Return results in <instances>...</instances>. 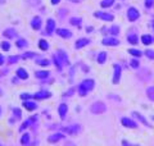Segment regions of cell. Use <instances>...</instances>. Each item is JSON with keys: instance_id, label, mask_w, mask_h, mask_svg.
Returning a JSON list of instances; mask_svg holds the SVG:
<instances>
[{"instance_id": "obj_1", "label": "cell", "mask_w": 154, "mask_h": 146, "mask_svg": "<svg viewBox=\"0 0 154 146\" xmlns=\"http://www.w3.org/2000/svg\"><path fill=\"white\" fill-rule=\"evenodd\" d=\"M105 110H107V105L102 103V101H96V103H94L90 106V111L93 114H103L105 113Z\"/></svg>"}, {"instance_id": "obj_2", "label": "cell", "mask_w": 154, "mask_h": 146, "mask_svg": "<svg viewBox=\"0 0 154 146\" xmlns=\"http://www.w3.org/2000/svg\"><path fill=\"white\" fill-rule=\"evenodd\" d=\"M139 17H140V13H139V11H137L136 8L130 7V8L127 9V18H128V21H130V22L137 21Z\"/></svg>"}, {"instance_id": "obj_3", "label": "cell", "mask_w": 154, "mask_h": 146, "mask_svg": "<svg viewBox=\"0 0 154 146\" xmlns=\"http://www.w3.org/2000/svg\"><path fill=\"white\" fill-rule=\"evenodd\" d=\"M82 131V127L80 124H73V126H68V127H64L63 128V132H67L68 135H77Z\"/></svg>"}, {"instance_id": "obj_4", "label": "cell", "mask_w": 154, "mask_h": 146, "mask_svg": "<svg viewBox=\"0 0 154 146\" xmlns=\"http://www.w3.org/2000/svg\"><path fill=\"white\" fill-rule=\"evenodd\" d=\"M113 68H114V75H113V81H112V84H113V85H118V84H119V80H121L122 68H121V65H119V64H114Z\"/></svg>"}, {"instance_id": "obj_5", "label": "cell", "mask_w": 154, "mask_h": 146, "mask_svg": "<svg viewBox=\"0 0 154 146\" xmlns=\"http://www.w3.org/2000/svg\"><path fill=\"white\" fill-rule=\"evenodd\" d=\"M94 17L95 18H99V19H103V21H113L114 17H113V14H110V13H104V12H95L94 13Z\"/></svg>"}, {"instance_id": "obj_6", "label": "cell", "mask_w": 154, "mask_h": 146, "mask_svg": "<svg viewBox=\"0 0 154 146\" xmlns=\"http://www.w3.org/2000/svg\"><path fill=\"white\" fill-rule=\"evenodd\" d=\"M102 44L105 46H117L119 45V41L116 37H104L102 40Z\"/></svg>"}, {"instance_id": "obj_7", "label": "cell", "mask_w": 154, "mask_h": 146, "mask_svg": "<svg viewBox=\"0 0 154 146\" xmlns=\"http://www.w3.org/2000/svg\"><path fill=\"white\" fill-rule=\"evenodd\" d=\"M121 123H122V126H125V127H127V128H136L137 127L136 122L127 118V117H123V118L121 119Z\"/></svg>"}, {"instance_id": "obj_8", "label": "cell", "mask_w": 154, "mask_h": 146, "mask_svg": "<svg viewBox=\"0 0 154 146\" xmlns=\"http://www.w3.org/2000/svg\"><path fill=\"white\" fill-rule=\"evenodd\" d=\"M50 96H51V92H49V91H38V92H36L35 95H32V97L33 99H36V100L49 99Z\"/></svg>"}, {"instance_id": "obj_9", "label": "cell", "mask_w": 154, "mask_h": 146, "mask_svg": "<svg viewBox=\"0 0 154 146\" xmlns=\"http://www.w3.org/2000/svg\"><path fill=\"white\" fill-rule=\"evenodd\" d=\"M45 31H46L48 35H51V33L55 31V21L53 18H49L46 21V28H45Z\"/></svg>"}, {"instance_id": "obj_10", "label": "cell", "mask_w": 154, "mask_h": 146, "mask_svg": "<svg viewBox=\"0 0 154 146\" xmlns=\"http://www.w3.org/2000/svg\"><path fill=\"white\" fill-rule=\"evenodd\" d=\"M81 85L84 86V89L90 92V91H93L94 90V87H95V81L94 80H84L82 82H81Z\"/></svg>"}, {"instance_id": "obj_11", "label": "cell", "mask_w": 154, "mask_h": 146, "mask_svg": "<svg viewBox=\"0 0 154 146\" xmlns=\"http://www.w3.org/2000/svg\"><path fill=\"white\" fill-rule=\"evenodd\" d=\"M57 56H58V59H59L62 63H63V64H66V65H68L69 64V59H68V55L66 54V53L62 50H58V53H57Z\"/></svg>"}, {"instance_id": "obj_12", "label": "cell", "mask_w": 154, "mask_h": 146, "mask_svg": "<svg viewBox=\"0 0 154 146\" xmlns=\"http://www.w3.org/2000/svg\"><path fill=\"white\" fill-rule=\"evenodd\" d=\"M58 113H59V117H60V119L62 120H64L66 119V117H67V113H68V106H67V104H60L59 105V108H58Z\"/></svg>"}, {"instance_id": "obj_13", "label": "cell", "mask_w": 154, "mask_h": 146, "mask_svg": "<svg viewBox=\"0 0 154 146\" xmlns=\"http://www.w3.org/2000/svg\"><path fill=\"white\" fill-rule=\"evenodd\" d=\"M22 105H23V108H25L26 110H28V111H32V110H35L37 108V104L33 103V101H31V100H25Z\"/></svg>"}, {"instance_id": "obj_14", "label": "cell", "mask_w": 154, "mask_h": 146, "mask_svg": "<svg viewBox=\"0 0 154 146\" xmlns=\"http://www.w3.org/2000/svg\"><path fill=\"white\" fill-rule=\"evenodd\" d=\"M57 33L63 38H71L72 37V32L66 30V28H57Z\"/></svg>"}, {"instance_id": "obj_15", "label": "cell", "mask_w": 154, "mask_h": 146, "mask_svg": "<svg viewBox=\"0 0 154 146\" xmlns=\"http://www.w3.org/2000/svg\"><path fill=\"white\" fill-rule=\"evenodd\" d=\"M31 27L35 31H38L41 28V18L40 17H33L31 21Z\"/></svg>"}, {"instance_id": "obj_16", "label": "cell", "mask_w": 154, "mask_h": 146, "mask_svg": "<svg viewBox=\"0 0 154 146\" xmlns=\"http://www.w3.org/2000/svg\"><path fill=\"white\" fill-rule=\"evenodd\" d=\"M89 44H90L89 38H79V40L76 41V44H75V47L76 49H82L84 46L89 45Z\"/></svg>"}, {"instance_id": "obj_17", "label": "cell", "mask_w": 154, "mask_h": 146, "mask_svg": "<svg viewBox=\"0 0 154 146\" xmlns=\"http://www.w3.org/2000/svg\"><path fill=\"white\" fill-rule=\"evenodd\" d=\"M64 136L62 135V133H53V135H50L49 137H48V141H49L50 144H55V142H58L59 140H62Z\"/></svg>"}, {"instance_id": "obj_18", "label": "cell", "mask_w": 154, "mask_h": 146, "mask_svg": "<svg viewBox=\"0 0 154 146\" xmlns=\"http://www.w3.org/2000/svg\"><path fill=\"white\" fill-rule=\"evenodd\" d=\"M16 75L18 78L21 80H27L28 78V73L26 72V69H23V68H18V69L16 71Z\"/></svg>"}, {"instance_id": "obj_19", "label": "cell", "mask_w": 154, "mask_h": 146, "mask_svg": "<svg viewBox=\"0 0 154 146\" xmlns=\"http://www.w3.org/2000/svg\"><path fill=\"white\" fill-rule=\"evenodd\" d=\"M35 77L38 80H45L49 77V72L48 71H36L35 72Z\"/></svg>"}, {"instance_id": "obj_20", "label": "cell", "mask_w": 154, "mask_h": 146, "mask_svg": "<svg viewBox=\"0 0 154 146\" xmlns=\"http://www.w3.org/2000/svg\"><path fill=\"white\" fill-rule=\"evenodd\" d=\"M16 35H17V33H16V31H14L13 28H7V30L3 32V36L7 37V38H14V37H16Z\"/></svg>"}, {"instance_id": "obj_21", "label": "cell", "mask_w": 154, "mask_h": 146, "mask_svg": "<svg viewBox=\"0 0 154 146\" xmlns=\"http://www.w3.org/2000/svg\"><path fill=\"white\" fill-rule=\"evenodd\" d=\"M105 60H107V53L105 51H100L98 56H96V62L99 63V64H104Z\"/></svg>"}, {"instance_id": "obj_22", "label": "cell", "mask_w": 154, "mask_h": 146, "mask_svg": "<svg viewBox=\"0 0 154 146\" xmlns=\"http://www.w3.org/2000/svg\"><path fill=\"white\" fill-rule=\"evenodd\" d=\"M127 41L130 44H132V45H136L139 42V37H137L136 33H131V35H127Z\"/></svg>"}, {"instance_id": "obj_23", "label": "cell", "mask_w": 154, "mask_h": 146, "mask_svg": "<svg viewBox=\"0 0 154 146\" xmlns=\"http://www.w3.org/2000/svg\"><path fill=\"white\" fill-rule=\"evenodd\" d=\"M132 115L135 117V118H137L139 120H140L141 122V123L144 124V126H149V123H148V120L145 119V118H144V117L140 114V113H137V111H132Z\"/></svg>"}, {"instance_id": "obj_24", "label": "cell", "mask_w": 154, "mask_h": 146, "mask_svg": "<svg viewBox=\"0 0 154 146\" xmlns=\"http://www.w3.org/2000/svg\"><path fill=\"white\" fill-rule=\"evenodd\" d=\"M38 47H40V50L46 51L48 49H49V42L44 40V38H41V40H38Z\"/></svg>"}, {"instance_id": "obj_25", "label": "cell", "mask_w": 154, "mask_h": 146, "mask_svg": "<svg viewBox=\"0 0 154 146\" xmlns=\"http://www.w3.org/2000/svg\"><path fill=\"white\" fill-rule=\"evenodd\" d=\"M141 42L144 44V45H150V44L154 42V41H153V37L150 35H143L141 36Z\"/></svg>"}, {"instance_id": "obj_26", "label": "cell", "mask_w": 154, "mask_h": 146, "mask_svg": "<svg viewBox=\"0 0 154 146\" xmlns=\"http://www.w3.org/2000/svg\"><path fill=\"white\" fill-rule=\"evenodd\" d=\"M69 23L72 24V26H76V27H81V23H82V19L81 18H76V17H72L69 19Z\"/></svg>"}, {"instance_id": "obj_27", "label": "cell", "mask_w": 154, "mask_h": 146, "mask_svg": "<svg viewBox=\"0 0 154 146\" xmlns=\"http://www.w3.org/2000/svg\"><path fill=\"white\" fill-rule=\"evenodd\" d=\"M128 54H131L132 56L140 58V56L143 55V51H140L139 49H128Z\"/></svg>"}, {"instance_id": "obj_28", "label": "cell", "mask_w": 154, "mask_h": 146, "mask_svg": "<svg viewBox=\"0 0 154 146\" xmlns=\"http://www.w3.org/2000/svg\"><path fill=\"white\" fill-rule=\"evenodd\" d=\"M21 144H22L23 146H27L28 144H30V135H28L27 132L23 133V136L21 137Z\"/></svg>"}, {"instance_id": "obj_29", "label": "cell", "mask_w": 154, "mask_h": 146, "mask_svg": "<svg viewBox=\"0 0 154 146\" xmlns=\"http://www.w3.org/2000/svg\"><path fill=\"white\" fill-rule=\"evenodd\" d=\"M146 96H148L149 100L154 101V86H150L146 89Z\"/></svg>"}, {"instance_id": "obj_30", "label": "cell", "mask_w": 154, "mask_h": 146, "mask_svg": "<svg viewBox=\"0 0 154 146\" xmlns=\"http://www.w3.org/2000/svg\"><path fill=\"white\" fill-rule=\"evenodd\" d=\"M16 45H17V47H19V49H23V47L28 46V42L25 40V38H19V40L16 41Z\"/></svg>"}, {"instance_id": "obj_31", "label": "cell", "mask_w": 154, "mask_h": 146, "mask_svg": "<svg viewBox=\"0 0 154 146\" xmlns=\"http://www.w3.org/2000/svg\"><path fill=\"white\" fill-rule=\"evenodd\" d=\"M114 3V0H102V3H100V7L102 8H109L112 7Z\"/></svg>"}, {"instance_id": "obj_32", "label": "cell", "mask_w": 154, "mask_h": 146, "mask_svg": "<svg viewBox=\"0 0 154 146\" xmlns=\"http://www.w3.org/2000/svg\"><path fill=\"white\" fill-rule=\"evenodd\" d=\"M77 92H79V95H80V96H86V95L89 94V92L84 89V86L81 85V84L79 85V87H77Z\"/></svg>"}, {"instance_id": "obj_33", "label": "cell", "mask_w": 154, "mask_h": 146, "mask_svg": "<svg viewBox=\"0 0 154 146\" xmlns=\"http://www.w3.org/2000/svg\"><path fill=\"white\" fill-rule=\"evenodd\" d=\"M36 64L41 65V67H46V65H49V64H50V62L48 60V59H45V58H41V59H38V60L36 62Z\"/></svg>"}, {"instance_id": "obj_34", "label": "cell", "mask_w": 154, "mask_h": 146, "mask_svg": "<svg viewBox=\"0 0 154 146\" xmlns=\"http://www.w3.org/2000/svg\"><path fill=\"white\" fill-rule=\"evenodd\" d=\"M130 65H131L134 69H137V68L140 67V62H139V59H131L130 60Z\"/></svg>"}, {"instance_id": "obj_35", "label": "cell", "mask_w": 154, "mask_h": 146, "mask_svg": "<svg viewBox=\"0 0 154 146\" xmlns=\"http://www.w3.org/2000/svg\"><path fill=\"white\" fill-rule=\"evenodd\" d=\"M19 55H12V56H9L8 58V63L9 64H14V63H17L18 60H19Z\"/></svg>"}, {"instance_id": "obj_36", "label": "cell", "mask_w": 154, "mask_h": 146, "mask_svg": "<svg viewBox=\"0 0 154 146\" xmlns=\"http://www.w3.org/2000/svg\"><path fill=\"white\" fill-rule=\"evenodd\" d=\"M109 32L112 33L113 36H117L119 33V26H112L110 27V30H109Z\"/></svg>"}, {"instance_id": "obj_37", "label": "cell", "mask_w": 154, "mask_h": 146, "mask_svg": "<svg viewBox=\"0 0 154 146\" xmlns=\"http://www.w3.org/2000/svg\"><path fill=\"white\" fill-rule=\"evenodd\" d=\"M53 59H54V64H55V67L58 68V71H59V72H60V71H62V64H60V63H59L60 60H59V59H58V56H57L55 54H54V55H53Z\"/></svg>"}, {"instance_id": "obj_38", "label": "cell", "mask_w": 154, "mask_h": 146, "mask_svg": "<svg viewBox=\"0 0 154 146\" xmlns=\"http://www.w3.org/2000/svg\"><path fill=\"white\" fill-rule=\"evenodd\" d=\"M13 114H14V118H16V120L21 119L22 114H21V110H19L18 108H14V109H13Z\"/></svg>"}, {"instance_id": "obj_39", "label": "cell", "mask_w": 154, "mask_h": 146, "mask_svg": "<svg viewBox=\"0 0 154 146\" xmlns=\"http://www.w3.org/2000/svg\"><path fill=\"white\" fill-rule=\"evenodd\" d=\"M145 56L149 58V59H154V50H152V49H148V50H145Z\"/></svg>"}, {"instance_id": "obj_40", "label": "cell", "mask_w": 154, "mask_h": 146, "mask_svg": "<svg viewBox=\"0 0 154 146\" xmlns=\"http://www.w3.org/2000/svg\"><path fill=\"white\" fill-rule=\"evenodd\" d=\"M0 46H2V49L4 51H9V49H11V44H9L8 41H3Z\"/></svg>"}, {"instance_id": "obj_41", "label": "cell", "mask_w": 154, "mask_h": 146, "mask_svg": "<svg viewBox=\"0 0 154 146\" xmlns=\"http://www.w3.org/2000/svg\"><path fill=\"white\" fill-rule=\"evenodd\" d=\"M27 3L30 4L31 7H38L41 4V0H27Z\"/></svg>"}, {"instance_id": "obj_42", "label": "cell", "mask_w": 154, "mask_h": 146, "mask_svg": "<svg viewBox=\"0 0 154 146\" xmlns=\"http://www.w3.org/2000/svg\"><path fill=\"white\" fill-rule=\"evenodd\" d=\"M35 56H37L36 53H26V54L22 55L23 59H28V58H35Z\"/></svg>"}, {"instance_id": "obj_43", "label": "cell", "mask_w": 154, "mask_h": 146, "mask_svg": "<svg viewBox=\"0 0 154 146\" xmlns=\"http://www.w3.org/2000/svg\"><path fill=\"white\" fill-rule=\"evenodd\" d=\"M77 90V87H72V89H69L68 91H67V94H64L63 96H72V95H73L75 94V91Z\"/></svg>"}, {"instance_id": "obj_44", "label": "cell", "mask_w": 154, "mask_h": 146, "mask_svg": "<svg viewBox=\"0 0 154 146\" xmlns=\"http://www.w3.org/2000/svg\"><path fill=\"white\" fill-rule=\"evenodd\" d=\"M154 4V0H145V8H152Z\"/></svg>"}, {"instance_id": "obj_45", "label": "cell", "mask_w": 154, "mask_h": 146, "mask_svg": "<svg viewBox=\"0 0 154 146\" xmlns=\"http://www.w3.org/2000/svg\"><path fill=\"white\" fill-rule=\"evenodd\" d=\"M32 97V95H30V94H22L21 95V99H23V100H28V99H31Z\"/></svg>"}, {"instance_id": "obj_46", "label": "cell", "mask_w": 154, "mask_h": 146, "mask_svg": "<svg viewBox=\"0 0 154 146\" xmlns=\"http://www.w3.org/2000/svg\"><path fill=\"white\" fill-rule=\"evenodd\" d=\"M122 145H123V146H139V145H132L131 142H128V141H126V140L122 141Z\"/></svg>"}, {"instance_id": "obj_47", "label": "cell", "mask_w": 154, "mask_h": 146, "mask_svg": "<svg viewBox=\"0 0 154 146\" xmlns=\"http://www.w3.org/2000/svg\"><path fill=\"white\" fill-rule=\"evenodd\" d=\"M28 126H30V120H26V122H25V124H22V127H21V131H23L25 128H27Z\"/></svg>"}, {"instance_id": "obj_48", "label": "cell", "mask_w": 154, "mask_h": 146, "mask_svg": "<svg viewBox=\"0 0 154 146\" xmlns=\"http://www.w3.org/2000/svg\"><path fill=\"white\" fill-rule=\"evenodd\" d=\"M4 62H5V58H4L3 54H0V65H3V64H4Z\"/></svg>"}, {"instance_id": "obj_49", "label": "cell", "mask_w": 154, "mask_h": 146, "mask_svg": "<svg viewBox=\"0 0 154 146\" xmlns=\"http://www.w3.org/2000/svg\"><path fill=\"white\" fill-rule=\"evenodd\" d=\"M60 0H51V4L53 5H57V4H59Z\"/></svg>"}, {"instance_id": "obj_50", "label": "cell", "mask_w": 154, "mask_h": 146, "mask_svg": "<svg viewBox=\"0 0 154 146\" xmlns=\"http://www.w3.org/2000/svg\"><path fill=\"white\" fill-rule=\"evenodd\" d=\"M86 31H88V32H93V27H89V28H86Z\"/></svg>"}, {"instance_id": "obj_51", "label": "cell", "mask_w": 154, "mask_h": 146, "mask_svg": "<svg viewBox=\"0 0 154 146\" xmlns=\"http://www.w3.org/2000/svg\"><path fill=\"white\" fill-rule=\"evenodd\" d=\"M66 146H75L73 144H72V142H67V145Z\"/></svg>"}, {"instance_id": "obj_52", "label": "cell", "mask_w": 154, "mask_h": 146, "mask_svg": "<svg viewBox=\"0 0 154 146\" xmlns=\"http://www.w3.org/2000/svg\"><path fill=\"white\" fill-rule=\"evenodd\" d=\"M13 82H14V84H17V82H18V78H16V77H14V78H13Z\"/></svg>"}, {"instance_id": "obj_53", "label": "cell", "mask_w": 154, "mask_h": 146, "mask_svg": "<svg viewBox=\"0 0 154 146\" xmlns=\"http://www.w3.org/2000/svg\"><path fill=\"white\" fill-rule=\"evenodd\" d=\"M0 114H2V108H0Z\"/></svg>"}]
</instances>
